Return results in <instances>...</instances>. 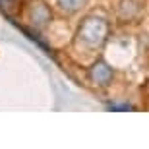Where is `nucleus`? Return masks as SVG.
<instances>
[{
  "label": "nucleus",
  "instance_id": "obj_1",
  "mask_svg": "<svg viewBox=\"0 0 149 149\" xmlns=\"http://www.w3.org/2000/svg\"><path fill=\"white\" fill-rule=\"evenodd\" d=\"M107 23L103 19H97V17H89L83 22V25L79 27V39H81L85 45L89 47H97L105 41L107 37Z\"/></svg>",
  "mask_w": 149,
  "mask_h": 149
},
{
  "label": "nucleus",
  "instance_id": "obj_3",
  "mask_svg": "<svg viewBox=\"0 0 149 149\" xmlns=\"http://www.w3.org/2000/svg\"><path fill=\"white\" fill-rule=\"evenodd\" d=\"M56 2L60 4L62 10H66V12H77L79 8L85 6L87 0H56Z\"/></svg>",
  "mask_w": 149,
  "mask_h": 149
},
{
  "label": "nucleus",
  "instance_id": "obj_2",
  "mask_svg": "<svg viewBox=\"0 0 149 149\" xmlns=\"http://www.w3.org/2000/svg\"><path fill=\"white\" fill-rule=\"evenodd\" d=\"M111 77H112V70L107 64H103V62H97L91 68V79L95 83H99V85H107L111 81Z\"/></svg>",
  "mask_w": 149,
  "mask_h": 149
}]
</instances>
